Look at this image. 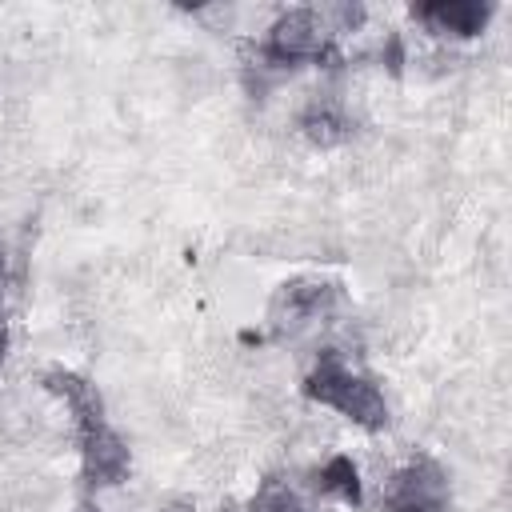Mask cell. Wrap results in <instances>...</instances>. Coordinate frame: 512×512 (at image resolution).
<instances>
[{
  "label": "cell",
  "instance_id": "1",
  "mask_svg": "<svg viewBox=\"0 0 512 512\" xmlns=\"http://www.w3.org/2000/svg\"><path fill=\"white\" fill-rule=\"evenodd\" d=\"M300 392H304V400L340 412L348 424H356L364 432H384L388 428V400H384V392L364 372H356L340 352H332V348H324L316 356V364L308 368Z\"/></svg>",
  "mask_w": 512,
  "mask_h": 512
},
{
  "label": "cell",
  "instance_id": "2",
  "mask_svg": "<svg viewBox=\"0 0 512 512\" xmlns=\"http://www.w3.org/2000/svg\"><path fill=\"white\" fill-rule=\"evenodd\" d=\"M260 60L272 68H292V64H324L332 60V32L316 8H288L280 12L264 40H260Z\"/></svg>",
  "mask_w": 512,
  "mask_h": 512
},
{
  "label": "cell",
  "instance_id": "3",
  "mask_svg": "<svg viewBox=\"0 0 512 512\" xmlns=\"http://www.w3.org/2000/svg\"><path fill=\"white\" fill-rule=\"evenodd\" d=\"M340 308V284L328 276H292L268 296L264 324L272 336H300L308 324Z\"/></svg>",
  "mask_w": 512,
  "mask_h": 512
},
{
  "label": "cell",
  "instance_id": "4",
  "mask_svg": "<svg viewBox=\"0 0 512 512\" xmlns=\"http://www.w3.org/2000/svg\"><path fill=\"white\" fill-rule=\"evenodd\" d=\"M448 472L432 456H416L380 484V512H448Z\"/></svg>",
  "mask_w": 512,
  "mask_h": 512
},
{
  "label": "cell",
  "instance_id": "5",
  "mask_svg": "<svg viewBox=\"0 0 512 512\" xmlns=\"http://www.w3.org/2000/svg\"><path fill=\"white\" fill-rule=\"evenodd\" d=\"M80 436V472L88 488H116L128 480L132 472V448L124 444V436L104 420L96 428L76 432Z\"/></svg>",
  "mask_w": 512,
  "mask_h": 512
},
{
  "label": "cell",
  "instance_id": "6",
  "mask_svg": "<svg viewBox=\"0 0 512 512\" xmlns=\"http://www.w3.org/2000/svg\"><path fill=\"white\" fill-rule=\"evenodd\" d=\"M492 16H496V4H488V0H432V4L412 8V20H420L436 36H452V40L480 36L492 24Z\"/></svg>",
  "mask_w": 512,
  "mask_h": 512
},
{
  "label": "cell",
  "instance_id": "7",
  "mask_svg": "<svg viewBox=\"0 0 512 512\" xmlns=\"http://www.w3.org/2000/svg\"><path fill=\"white\" fill-rule=\"evenodd\" d=\"M44 388L68 404L76 432L96 428V424H104V420H108V416H104V396H100V388H96L88 376L72 372V368H64V364L44 368Z\"/></svg>",
  "mask_w": 512,
  "mask_h": 512
},
{
  "label": "cell",
  "instance_id": "8",
  "mask_svg": "<svg viewBox=\"0 0 512 512\" xmlns=\"http://www.w3.org/2000/svg\"><path fill=\"white\" fill-rule=\"evenodd\" d=\"M300 136L312 144V148H340L348 136H352V120L348 112L336 104V100H308V108L300 112Z\"/></svg>",
  "mask_w": 512,
  "mask_h": 512
},
{
  "label": "cell",
  "instance_id": "9",
  "mask_svg": "<svg viewBox=\"0 0 512 512\" xmlns=\"http://www.w3.org/2000/svg\"><path fill=\"white\" fill-rule=\"evenodd\" d=\"M316 492L328 496V500H340L348 508H360L364 504V480H360V468L348 452H336L328 456L320 468H316Z\"/></svg>",
  "mask_w": 512,
  "mask_h": 512
},
{
  "label": "cell",
  "instance_id": "10",
  "mask_svg": "<svg viewBox=\"0 0 512 512\" xmlns=\"http://www.w3.org/2000/svg\"><path fill=\"white\" fill-rule=\"evenodd\" d=\"M248 512H308V508L300 504V496H296L288 484H280V480H268V484H264V488L252 496Z\"/></svg>",
  "mask_w": 512,
  "mask_h": 512
},
{
  "label": "cell",
  "instance_id": "11",
  "mask_svg": "<svg viewBox=\"0 0 512 512\" xmlns=\"http://www.w3.org/2000/svg\"><path fill=\"white\" fill-rule=\"evenodd\" d=\"M156 512H200V508H196V500H192V496L172 492V496H164V500L156 504Z\"/></svg>",
  "mask_w": 512,
  "mask_h": 512
}]
</instances>
